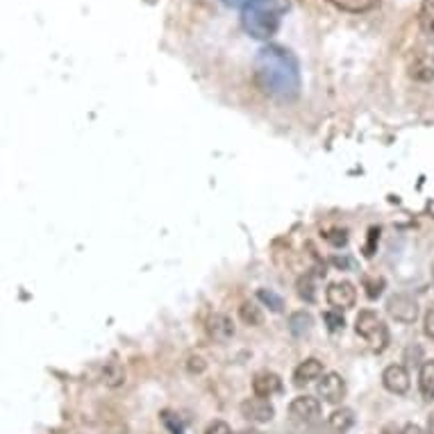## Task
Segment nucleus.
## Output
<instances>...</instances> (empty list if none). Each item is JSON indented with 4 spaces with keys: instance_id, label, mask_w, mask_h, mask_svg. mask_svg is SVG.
<instances>
[{
    "instance_id": "nucleus-1",
    "label": "nucleus",
    "mask_w": 434,
    "mask_h": 434,
    "mask_svg": "<svg viewBox=\"0 0 434 434\" xmlns=\"http://www.w3.org/2000/svg\"><path fill=\"white\" fill-rule=\"evenodd\" d=\"M255 82L264 96L289 103L300 93V69L296 57L280 46H264L255 57Z\"/></svg>"
},
{
    "instance_id": "nucleus-2",
    "label": "nucleus",
    "mask_w": 434,
    "mask_h": 434,
    "mask_svg": "<svg viewBox=\"0 0 434 434\" xmlns=\"http://www.w3.org/2000/svg\"><path fill=\"white\" fill-rule=\"evenodd\" d=\"M407 73L416 82L434 80V37L418 35L407 55Z\"/></svg>"
},
{
    "instance_id": "nucleus-3",
    "label": "nucleus",
    "mask_w": 434,
    "mask_h": 434,
    "mask_svg": "<svg viewBox=\"0 0 434 434\" xmlns=\"http://www.w3.org/2000/svg\"><path fill=\"white\" fill-rule=\"evenodd\" d=\"M241 28L246 30V35H251L253 39H270L280 28V14L275 9H270L268 5L262 7H251L241 14Z\"/></svg>"
},
{
    "instance_id": "nucleus-4",
    "label": "nucleus",
    "mask_w": 434,
    "mask_h": 434,
    "mask_svg": "<svg viewBox=\"0 0 434 434\" xmlns=\"http://www.w3.org/2000/svg\"><path fill=\"white\" fill-rule=\"evenodd\" d=\"M355 332L371 346V350L382 353L389 346V328L373 309H362L355 319Z\"/></svg>"
},
{
    "instance_id": "nucleus-5",
    "label": "nucleus",
    "mask_w": 434,
    "mask_h": 434,
    "mask_svg": "<svg viewBox=\"0 0 434 434\" xmlns=\"http://www.w3.org/2000/svg\"><path fill=\"white\" fill-rule=\"evenodd\" d=\"M325 300H328V305L334 312H348L357 302V289L348 280L332 282V285L325 289Z\"/></svg>"
},
{
    "instance_id": "nucleus-6",
    "label": "nucleus",
    "mask_w": 434,
    "mask_h": 434,
    "mask_svg": "<svg viewBox=\"0 0 434 434\" xmlns=\"http://www.w3.org/2000/svg\"><path fill=\"white\" fill-rule=\"evenodd\" d=\"M387 312L389 316L396 319L398 323H414L418 319V305L416 300L407 294H396L387 300Z\"/></svg>"
},
{
    "instance_id": "nucleus-7",
    "label": "nucleus",
    "mask_w": 434,
    "mask_h": 434,
    "mask_svg": "<svg viewBox=\"0 0 434 434\" xmlns=\"http://www.w3.org/2000/svg\"><path fill=\"white\" fill-rule=\"evenodd\" d=\"M239 409H241V416L251 423H268L275 416V407L268 403V398H259V396L246 398Z\"/></svg>"
},
{
    "instance_id": "nucleus-8",
    "label": "nucleus",
    "mask_w": 434,
    "mask_h": 434,
    "mask_svg": "<svg viewBox=\"0 0 434 434\" xmlns=\"http://www.w3.org/2000/svg\"><path fill=\"white\" fill-rule=\"evenodd\" d=\"M316 392H319V396L325 400V403L339 405L341 400L346 398V392H348V389H346V379L339 373H325L321 377Z\"/></svg>"
},
{
    "instance_id": "nucleus-9",
    "label": "nucleus",
    "mask_w": 434,
    "mask_h": 434,
    "mask_svg": "<svg viewBox=\"0 0 434 434\" xmlns=\"http://www.w3.org/2000/svg\"><path fill=\"white\" fill-rule=\"evenodd\" d=\"M382 384H384L387 392H392V394H398V396L407 394L409 392V373H407V368L400 366V364L387 366L384 373H382Z\"/></svg>"
},
{
    "instance_id": "nucleus-10",
    "label": "nucleus",
    "mask_w": 434,
    "mask_h": 434,
    "mask_svg": "<svg viewBox=\"0 0 434 434\" xmlns=\"http://www.w3.org/2000/svg\"><path fill=\"white\" fill-rule=\"evenodd\" d=\"M289 411L296 421L309 423V421H316L321 416V403L314 396H298V398L291 400Z\"/></svg>"
},
{
    "instance_id": "nucleus-11",
    "label": "nucleus",
    "mask_w": 434,
    "mask_h": 434,
    "mask_svg": "<svg viewBox=\"0 0 434 434\" xmlns=\"http://www.w3.org/2000/svg\"><path fill=\"white\" fill-rule=\"evenodd\" d=\"M207 334L216 343H227L234 336V323L225 314H212L207 321Z\"/></svg>"
},
{
    "instance_id": "nucleus-12",
    "label": "nucleus",
    "mask_w": 434,
    "mask_h": 434,
    "mask_svg": "<svg viewBox=\"0 0 434 434\" xmlns=\"http://www.w3.org/2000/svg\"><path fill=\"white\" fill-rule=\"evenodd\" d=\"M282 392V379L273 371H259L253 377V394L259 398H270Z\"/></svg>"
},
{
    "instance_id": "nucleus-13",
    "label": "nucleus",
    "mask_w": 434,
    "mask_h": 434,
    "mask_svg": "<svg viewBox=\"0 0 434 434\" xmlns=\"http://www.w3.org/2000/svg\"><path fill=\"white\" fill-rule=\"evenodd\" d=\"M325 373H323V362H319L316 357H309V360L300 362L294 371V384L296 387H305L314 379H321Z\"/></svg>"
},
{
    "instance_id": "nucleus-14",
    "label": "nucleus",
    "mask_w": 434,
    "mask_h": 434,
    "mask_svg": "<svg viewBox=\"0 0 434 434\" xmlns=\"http://www.w3.org/2000/svg\"><path fill=\"white\" fill-rule=\"evenodd\" d=\"M418 389H421L423 400L432 403V400H434V360H428V362L421 364V371H418Z\"/></svg>"
},
{
    "instance_id": "nucleus-15",
    "label": "nucleus",
    "mask_w": 434,
    "mask_h": 434,
    "mask_svg": "<svg viewBox=\"0 0 434 434\" xmlns=\"http://www.w3.org/2000/svg\"><path fill=\"white\" fill-rule=\"evenodd\" d=\"M330 5H334L341 12H350V14H364L371 12L373 7H377L379 0H328Z\"/></svg>"
},
{
    "instance_id": "nucleus-16",
    "label": "nucleus",
    "mask_w": 434,
    "mask_h": 434,
    "mask_svg": "<svg viewBox=\"0 0 434 434\" xmlns=\"http://www.w3.org/2000/svg\"><path fill=\"white\" fill-rule=\"evenodd\" d=\"M418 30H421V35L434 37V0H423V3H421Z\"/></svg>"
},
{
    "instance_id": "nucleus-17",
    "label": "nucleus",
    "mask_w": 434,
    "mask_h": 434,
    "mask_svg": "<svg viewBox=\"0 0 434 434\" xmlns=\"http://www.w3.org/2000/svg\"><path fill=\"white\" fill-rule=\"evenodd\" d=\"M312 325H314V319L309 312H296V314H291V319H289V330L294 336H298V339L309 334Z\"/></svg>"
},
{
    "instance_id": "nucleus-18",
    "label": "nucleus",
    "mask_w": 434,
    "mask_h": 434,
    "mask_svg": "<svg viewBox=\"0 0 434 434\" xmlns=\"http://www.w3.org/2000/svg\"><path fill=\"white\" fill-rule=\"evenodd\" d=\"M353 423H355V414H353V409H348V407H341V409H336L330 414V428L334 432H339V434L348 432L353 428Z\"/></svg>"
},
{
    "instance_id": "nucleus-19",
    "label": "nucleus",
    "mask_w": 434,
    "mask_h": 434,
    "mask_svg": "<svg viewBox=\"0 0 434 434\" xmlns=\"http://www.w3.org/2000/svg\"><path fill=\"white\" fill-rule=\"evenodd\" d=\"M239 319H241L246 325H251V328H257V325L264 323V314L255 302L246 300V302H241V307H239Z\"/></svg>"
},
{
    "instance_id": "nucleus-20",
    "label": "nucleus",
    "mask_w": 434,
    "mask_h": 434,
    "mask_svg": "<svg viewBox=\"0 0 434 434\" xmlns=\"http://www.w3.org/2000/svg\"><path fill=\"white\" fill-rule=\"evenodd\" d=\"M103 382L107 387H121L125 382V371L116 362H110L103 371Z\"/></svg>"
},
{
    "instance_id": "nucleus-21",
    "label": "nucleus",
    "mask_w": 434,
    "mask_h": 434,
    "mask_svg": "<svg viewBox=\"0 0 434 434\" xmlns=\"http://www.w3.org/2000/svg\"><path fill=\"white\" fill-rule=\"evenodd\" d=\"M257 298L262 300L270 312H275V314H280L282 309H285V302H282V298L275 294V291H270V289H259L257 291Z\"/></svg>"
},
{
    "instance_id": "nucleus-22",
    "label": "nucleus",
    "mask_w": 434,
    "mask_h": 434,
    "mask_svg": "<svg viewBox=\"0 0 434 434\" xmlns=\"http://www.w3.org/2000/svg\"><path fill=\"white\" fill-rule=\"evenodd\" d=\"M298 296H300L302 300H307V302L316 300V291H314V280H312V275H305V278L298 280Z\"/></svg>"
},
{
    "instance_id": "nucleus-23",
    "label": "nucleus",
    "mask_w": 434,
    "mask_h": 434,
    "mask_svg": "<svg viewBox=\"0 0 434 434\" xmlns=\"http://www.w3.org/2000/svg\"><path fill=\"white\" fill-rule=\"evenodd\" d=\"M364 287H366V296L375 300L379 298V294H382V289H384V280L382 278H364Z\"/></svg>"
},
{
    "instance_id": "nucleus-24",
    "label": "nucleus",
    "mask_w": 434,
    "mask_h": 434,
    "mask_svg": "<svg viewBox=\"0 0 434 434\" xmlns=\"http://www.w3.org/2000/svg\"><path fill=\"white\" fill-rule=\"evenodd\" d=\"M161 423L173 432V434H184V426H182V421L176 416V414H171V411H161Z\"/></svg>"
},
{
    "instance_id": "nucleus-25",
    "label": "nucleus",
    "mask_w": 434,
    "mask_h": 434,
    "mask_svg": "<svg viewBox=\"0 0 434 434\" xmlns=\"http://www.w3.org/2000/svg\"><path fill=\"white\" fill-rule=\"evenodd\" d=\"M323 319H325V323H328V328L332 330V332H339V330H343V319H341V312H325L323 314Z\"/></svg>"
},
{
    "instance_id": "nucleus-26",
    "label": "nucleus",
    "mask_w": 434,
    "mask_h": 434,
    "mask_svg": "<svg viewBox=\"0 0 434 434\" xmlns=\"http://www.w3.org/2000/svg\"><path fill=\"white\" fill-rule=\"evenodd\" d=\"M205 434H232V428L227 426L225 421H214V423H210V426H207Z\"/></svg>"
},
{
    "instance_id": "nucleus-27",
    "label": "nucleus",
    "mask_w": 434,
    "mask_h": 434,
    "mask_svg": "<svg viewBox=\"0 0 434 434\" xmlns=\"http://www.w3.org/2000/svg\"><path fill=\"white\" fill-rule=\"evenodd\" d=\"M187 368H189V373H202L205 371V360L200 355H191L187 360Z\"/></svg>"
},
{
    "instance_id": "nucleus-28",
    "label": "nucleus",
    "mask_w": 434,
    "mask_h": 434,
    "mask_svg": "<svg viewBox=\"0 0 434 434\" xmlns=\"http://www.w3.org/2000/svg\"><path fill=\"white\" fill-rule=\"evenodd\" d=\"M423 332H426V336H430V339L434 341V307L428 309V314H426V321H423Z\"/></svg>"
},
{
    "instance_id": "nucleus-29",
    "label": "nucleus",
    "mask_w": 434,
    "mask_h": 434,
    "mask_svg": "<svg viewBox=\"0 0 434 434\" xmlns=\"http://www.w3.org/2000/svg\"><path fill=\"white\" fill-rule=\"evenodd\" d=\"M221 3L227 5V7H232V9H241V12H246V9L255 7V5H253V0H221Z\"/></svg>"
},
{
    "instance_id": "nucleus-30",
    "label": "nucleus",
    "mask_w": 434,
    "mask_h": 434,
    "mask_svg": "<svg viewBox=\"0 0 434 434\" xmlns=\"http://www.w3.org/2000/svg\"><path fill=\"white\" fill-rule=\"evenodd\" d=\"M368 234H371V241H368V246H366V257H373V241H375V236L379 239V230H377V227H373Z\"/></svg>"
},
{
    "instance_id": "nucleus-31",
    "label": "nucleus",
    "mask_w": 434,
    "mask_h": 434,
    "mask_svg": "<svg viewBox=\"0 0 434 434\" xmlns=\"http://www.w3.org/2000/svg\"><path fill=\"white\" fill-rule=\"evenodd\" d=\"M379 434H403V428H398L396 423H387V426L382 428V432Z\"/></svg>"
},
{
    "instance_id": "nucleus-32",
    "label": "nucleus",
    "mask_w": 434,
    "mask_h": 434,
    "mask_svg": "<svg viewBox=\"0 0 434 434\" xmlns=\"http://www.w3.org/2000/svg\"><path fill=\"white\" fill-rule=\"evenodd\" d=\"M403 434H426V432H423V428L414 426V423H407V426L403 428Z\"/></svg>"
},
{
    "instance_id": "nucleus-33",
    "label": "nucleus",
    "mask_w": 434,
    "mask_h": 434,
    "mask_svg": "<svg viewBox=\"0 0 434 434\" xmlns=\"http://www.w3.org/2000/svg\"><path fill=\"white\" fill-rule=\"evenodd\" d=\"M236 434H264L262 430H255V428H246V430H239Z\"/></svg>"
},
{
    "instance_id": "nucleus-34",
    "label": "nucleus",
    "mask_w": 434,
    "mask_h": 434,
    "mask_svg": "<svg viewBox=\"0 0 434 434\" xmlns=\"http://www.w3.org/2000/svg\"><path fill=\"white\" fill-rule=\"evenodd\" d=\"M428 434H434V414L430 416V426H428Z\"/></svg>"
}]
</instances>
